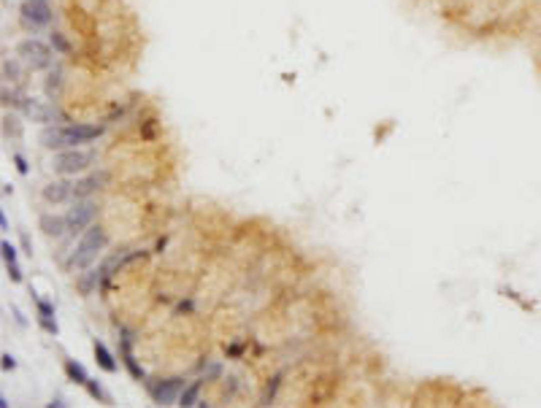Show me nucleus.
I'll list each match as a JSON object with an SVG mask.
<instances>
[{
	"label": "nucleus",
	"mask_w": 541,
	"mask_h": 408,
	"mask_svg": "<svg viewBox=\"0 0 541 408\" xmlns=\"http://www.w3.org/2000/svg\"><path fill=\"white\" fill-rule=\"evenodd\" d=\"M106 244H109V236H106L103 227L90 224L82 236H79L76 252H73V257H71V268H90L98 260V254L106 249Z\"/></svg>",
	"instance_id": "nucleus-1"
},
{
	"label": "nucleus",
	"mask_w": 541,
	"mask_h": 408,
	"mask_svg": "<svg viewBox=\"0 0 541 408\" xmlns=\"http://www.w3.org/2000/svg\"><path fill=\"white\" fill-rule=\"evenodd\" d=\"M92 160H95L92 152H84V149H79V146L63 149L55 154V170L63 173V176H82V173L90 170Z\"/></svg>",
	"instance_id": "nucleus-2"
},
{
	"label": "nucleus",
	"mask_w": 541,
	"mask_h": 408,
	"mask_svg": "<svg viewBox=\"0 0 541 408\" xmlns=\"http://www.w3.org/2000/svg\"><path fill=\"white\" fill-rule=\"evenodd\" d=\"M95 214H98L95 200H90V198H76V203H73L71 208L65 211V222H68V236H82L87 227L92 224Z\"/></svg>",
	"instance_id": "nucleus-3"
},
{
	"label": "nucleus",
	"mask_w": 541,
	"mask_h": 408,
	"mask_svg": "<svg viewBox=\"0 0 541 408\" xmlns=\"http://www.w3.org/2000/svg\"><path fill=\"white\" fill-rule=\"evenodd\" d=\"M63 138H65V149H73V146H82V144H90L95 138L103 136V124H82V122H73V124H63Z\"/></svg>",
	"instance_id": "nucleus-4"
},
{
	"label": "nucleus",
	"mask_w": 541,
	"mask_h": 408,
	"mask_svg": "<svg viewBox=\"0 0 541 408\" xmlns=\"http://www.w3.org/2000/svg\"><path fill=\"white\" fill-rule=\"evenodd\" d=\"M19 14H22L25 28L38 30V28H44V24L52 22V6L46 3V0H25L22 8H19Z\"/></svg>",
	"instance_id": "nucleus-5"
},
{
	"label": "nucleus",
	"mask_w": 541,
	"mask_h": 408,
	"mask_svg": "<svg viewBox=\"0 0 541 408\" xmlns=\"http://www.w3.org/2000/svg\"><path fill=\"white\" fill-rule=\"evenodd\" d=\"M182 390H184V378H165V381H160L157 386H149V394L155 403L171 406L173 400H179Z\"/></svg>",
	"instance_id": "nucleus-6"
},
{
	"label": "nucleus",
	"mask_w": 541,
	"mask_h": 408,
	"mask_svg": "<svg viewBox=\"0 0 541 408\" xmlns=\"http://www.w3.org/2000/svg\"><path fill=\"white\" fill-rule=\"evenodd\" d=\"M19 57H25V62L33 65V68H41L49 60V49L41 41H36V38H28V41L19 44Z\"/></svg>",
	"instance_id": "nucleus-7"
},
{
	"label": "nucleus",
	"mask_w": 541,
	"mask_h": 408,
	"mask_svg": "<svg viewBox=\"0 0 541 408\" xmlns=\"http://www.w3.org/2000/svg\"><path fill=\"white\" fill-rule=\"evenodd\" d=\"M44 200L46 203H52V206H57V203H65L71 195H73V184L71 182H65V178H60V182H49L44 186Z\"/></svg>",
	"instance_id": "nucleus-8"
},
{
	"label": "nucleus",
	"mask_w": 541,
	"mask_h": 408,
	"mask_svg": "<svg viewBox=\"0 0 541 408\" xmlns=\"http://www.w3.org/2000/svg\"><path fill=\"white\" fill-rule=\"evenodd\" d=\"M33 303H36L38 308V322H41V327L46 332H52V336H57V322H55V306L46 303V300H41L33 292Z\"/></svg>",
	"instance_id": "nucleus-9"
},
{
	"label": "nucleus",
	"mask_w": 541,
	"mask_h": 408,
	"mask_svg": "<svg viewBox=\"0 0 541 408\" xmlns=\"http://www.w3.org/2000/svg\"><path fill=\"white\" fill-rule=\"evenodd\" d=\"M38 224H41V230H44L49 238H63V236H68V222H65V216H55V214H41Z\"/></svg>",
	"instance_id": "nucleus-10"
},
{
	"label": "nucleus",
	"mask_w": 541,
	"mask_h": 408,
	"mask_svg": "<svg viewBox=\"0 0 541 408\" xmlns=\"http://www.w3.org/2000/svg\"><path fill=\"white\" fill-rule=\"evenodd\" d=\"M92 349H95V360H98V365L103 368L106 373H117V370H119V365L114 362V357H111V352L106 349V344H103V340H98V338H95Z\"/></svg>",
	"instance_id": "nucleus-11"
},
{
	"label": "nucleus",
	"mask_w": 541,
	"mask_h": 408,
	"mask_svg": "<svg viewBox=\"0 0 541 408\" xmlns=\"http://www.w3.org/2000/svg\"><path fill=\"white\" fill-rule=\"evenodd\" d=\"M122 332H125V338L119 340V346H122V360H125V368L130 370V376H133V378H141L144 373L138 370L136 360H133V338H128V330H122Z\"/></svg>",
	"instance_id": "nucleus-12"
},
{
	"label": "nucleus",
	"mask_w": 541,
	"mask_h": 408,
	"mask_svg": "<svg viewBox=\"0 0 541 408\" xmlns=\"http://www.w3.org/2000/svg\"><path fill=\"white\" fill-rule=\"evenodd\" d=\"M41 146H46V149H52V152H63L65 149L63 130H60V127H46L41 132Z\"/></svg>",
	"instance_id": "nucleus-13"
},
{
	"label": "nucleus",
	"mask_w": 541,
	"mask_h": 408,
	"mask_svg": "<svg viewBox=\"0 0 541 408\" xmlns=\"http://www.w3.org/2000/svg\"><path fill=\"white\" fill-rule=\"evenodd\" d=\"M103 178H106V176H87V178H79V182L73 184V195H76V198H87L90 192L98 190Z\"/></svg>",
	"instance_id": "nucleus-14"
},
{
	"label": "nucleus",
	"mask_w": 541,
	"mask_h": 408,
	"mask_svg": "<svg viewBox=\"0 0 541 408\" xmlns=\"http://www.w3.org/2000/svg\"><path fill=\"white\" fill-rule=\"evenodd\" d=\"M63 368H65V376H68L73 384H79V386H84L87 381H90V376H87V370L82 365L76 362V360H65L63 362Z\"/></svg>",
	"instance_id": "nucleus-15"
},
{
	"label": "nucleus",
	"mask_w": 541,
	"mask_h": 408,
	"mask_svg": "<svg viewBox=\"0 0 541 408\" xmlns=\"http://www.w3.org/2000/svg\"><path fill=\"white\" fill-rule=\"evenodd\" d=\"M198 392H200V381H192L190 386H184L182 394H179V406H184V408L198 406Z\"/></svg>",
	"instance_id": "nucleus-16"
},
{
	"label": "nucleus",
	"mask_w": 541,
	"mask_h": 408,
	"mask_svg": "<svg viewBox=\"0 0 541 408\" xmlns=\"http://www.w3.org/2000/svg\"><path fill=\"white\" fill-rule=\"evenodd\" d=\"M3 260H6V265H11V262H17V246L11 244V240H3Z\"/></svg>",
	"instance_id": "nucleus-17"
},
{
	"label": "nucleus",
	"mask_w": 541,
	"mask_h": 408,
	"mask_svg": "<svg viewBox=\"0 0 541 408\" xmlns=\"http://www.w3.org/2000/svg\"><path fill=\"white\" fill-rule=\"evenodd\" d=\"M84 390L90 392V398H95V400H100V403H106V394H103V390H100V386H98V384H95V381H92V378H90V381H87V384H84Z\"/></svg>",
	"instance_id": "nucleus-18"
},
{
	"label": "nucleus",
	"mask_w": 541,
	"mask_h": 408,
	"mask_svg": "<svg viewBox=\"0 0 541 408\" xmlns=\"http://www.w3.org/2000/svg\"><path fill=\"white\" fill-rule=\"evenodd\" d=\"M6 268H9V278H11V282H14V284H22V270H19V265L11 262V265H6Z\"/></svg>",
	"instance_id": "nucleus-19"
},
{
	"label": "nucleus",
	"mask_w": 541,
	"mask_h": 408,
	"mask_svg": "<svg viewBox=\"0 0 541 408\" xmlns=\"http://www.w3.org/2000/svg\"><path fill=\"white\" fill-rule=\"evenodd\" d=\"M52 46H55L57 52H63V54L68 52V44L63 41V36H60V32H55V36H52Z\"/></svg>",
	"instance_id": "nucleus-20"
},
{
	"label": "nucleus",
	"mask_w": 541,
	"mask_h": 408,
	"mask_svg": "<svg viewBox=\"0 0 541 408\" xmlns=\"http://www.w3.org/2000/svg\"><path fill=\"white\" fill-rule=\"evenodd\" d=\"M14 162H17V170L25 176V173H28V162H25V157L22 154H14Z\"/></svg>",
	"instance_id": "nucleus-21"
},
{
	"label": "nucleus",
	"mask_w": 541,
	"mask_h": 408,
	"mask_svg": "<svg viewBox=\"0 0 541 408\" xmlns=\"http://www.w3.org/2000/svg\"><path fill=\"white\" fill-rule=\"evenodd\" d=\"M14 368H17L14 357H11V354H3V370H14Z\"/></svg>",
	"instance_id": "nucleus-22"
}]
</instances>
